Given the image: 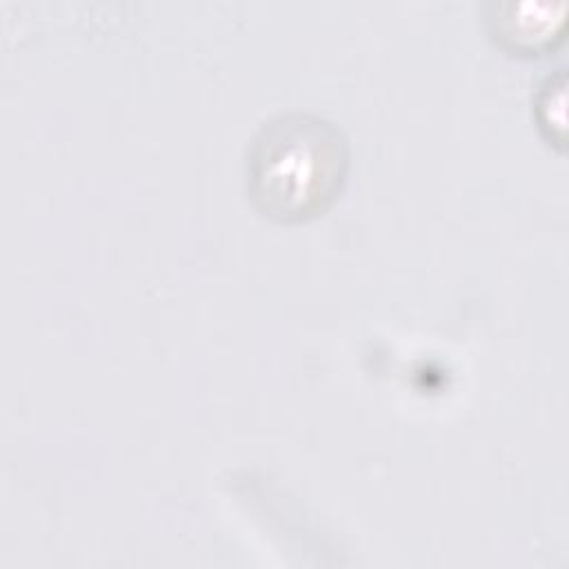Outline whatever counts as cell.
I'll use <instances>...</instances> for the list:
<instances>
[{"mask_svg": "<svg viewBox=\"0 0 569 569\" xmlns=\"http://www.w3.org/2000/svg\"><path fill=\"white\" fill-rule=\"evenodd\" d=\"M347 171V142L327 120L282 113L256 133L247 156V187L269 218L293 222L322 211Z\"/></svg>", "mask_w": 569, "mask_h": 569, "instance_id": "cell-1", "label": "cell"}]
</instances>
